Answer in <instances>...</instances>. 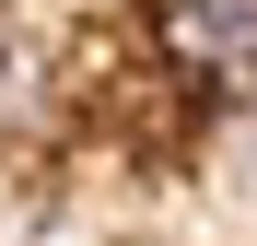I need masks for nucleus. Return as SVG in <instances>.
<instances>
[{"instance_id": "obj_1", "label": "nucleus", "mask_w": 257, "mask_h": 246, "mask_svg": "<svg viewBox=\"0 0 257 246\" xmlns=\"http://www.w3.org/2000/svg\"><path fill=\"white\" fill-rule=\"evenodd\" d=\"M152 47L199 94H245L257 82V0H152Z\"/></svg>"}, {"instance_id": "obj_2", "label": "nucleus", "mask_w": 257, "mask_h": 246, "mask_svg": "<svg viewBox=\"0 0 257 246\" xmlns=\"http://www.w3.org/2000/svg\"><path fill=\"white\" fill-rule=\"evenodd\" d=\"M47 129V47L0 24V141H35Z\"/></svg>"}]
</instances>
